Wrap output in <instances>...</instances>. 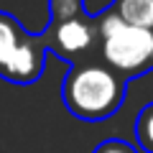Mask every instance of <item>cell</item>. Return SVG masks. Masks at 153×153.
Here are the masks:
<instances>
[{
    "mask_svg": "<svg viewBox=\"0 0 153 153\" xmlns=\"http://www.w3.org/2000/svg\"><path fill=\"white\" fill-rule=\"evenodd\" d=\"M64 107L79 120H107L125 100V84L110 66L74 64L61 82Z\"/></svg>",
    "mask_w": 153,
    "mask_h": 153,
    "instance_id": "cell-1",
    "label": "cell"
},
{
    "mask_svg": "<svg viewBox=\"0 0 153 153\" xmlns=\"http://www.w3.org/2000/svg\"><path fill=\"white\" fill-rule=\"evenodd\" d=\"M97 31L105 61L120 79L153 69V28L130 26L115 10H107L97 18Z\"/></svg>",
    "mask_w": 153,
    "mask_h": 153,
    "instance_id": "cell-2",
    "label": "cell"
},
{
    "mask_svg": "<svg viewBox=\"0 0 153 153\" xmlns=\"http://www.w3.org/2000/svg\"><path fill=\"white\" fill-rule=\"evenodd\" d=\"M49 54V41L44 36H31L23 26L0 10V76L13 84H33L41 79Z\"/></svg>",
    "mask_w": 153,
    "mask_h": 153,
    "instance_id": "cell-3",
    "label": "cell"
},
{
    "mask_svg": "<svg viewBox=\"0 0 153 153\" xmlns=\"http://www.w3.org/2000/svg\"><path fill=\"white\" fill-rule=\"evenodd\" d=\"M94 36H100L97 21H92L89 16H76L61 23H51L49 33V49L59 51V56L71 59L74 54H82L84 49L94 44Z\"/></svg>",
    "mask_w": 153,
    "mask_h": 153,
    "instance_id": "cell-4",
    "label": "cell"
},
{
    "mask_svg": "<svg viewBox=\"0 0 153 153\" xmlns=\"http://www.w3.org/2000/svg\"><path fill=\"white\" fill-rule=\"evenodd\" d=\"M112 10L130 26L153 28V0H115Z\"/></svg>",
    "mask_w": 153,
    "mask_h": 153,
    "instance_id": "cell-5",
    "label": "cell"
},
{
    "mask_svg": "<svg viewBox=\"0 0 153 153\" xmlns=\"http://www.w3.org/2000/svg\"><path fill=\"white\" fill-rule=\"evenodd\" d=\"M135 138H138V146L146 153H153V102H148L146 107L138 112V117H135Z\"/></svg>",
    "mask_w": 153,
    "mask_h": 153,
    "instance_id": "cell-6",
    "label": "cell"
},
{
    "mask_svg": "<svg viewBox=\"0 0 153 153\" xmlns=\"http://www.w3.org/2000/svg\"><path fill=\"white\" fill-rule=\"evenodd\" d=\"M51 8V23H61L69 18L84 16V3L82 0H49Z\"/></svg>",
    "mask_w": 153,
    "mask_h": 153,
    "instance_id": "cell-7",
    "label": "cell"
},
{
    "mask_svg": "<svg viewBox=\"0 0 153 153\" xmlns=\"http://www.w3.org/2000/svg\"><path fill=\"white\" fill-rule=\"evenodd\" d=\"M94 153H138V148H133L128 140H120V138H107L94 148Z\"/></svg>",
    "mask_w": 153,
    "mask_h": 153,
    "instance_id": "cell-8",
    "label": "cell"
}]
</instances>
